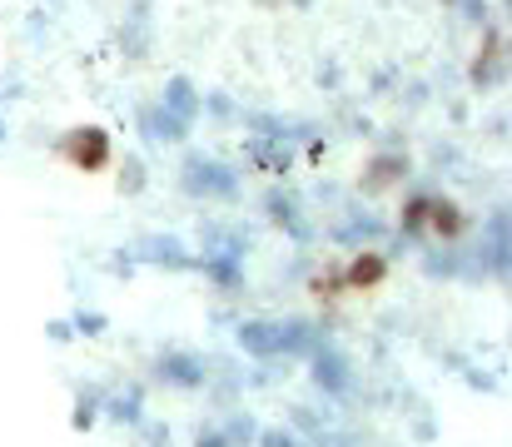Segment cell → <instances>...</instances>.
Masks as SVG:
<instances>
[{
	"label": "cell",
	"instance_id": "cell-1",
	"mask_svg": "<svg viewBox=\"0 0 512 447\" xmlns=\"http://www.w3.org/2000/svg\"><path fill=\"white\" fill-rule=\"evenodd\" d=\"M55 154H60L70 169H80V174H105V169L115 164V140H110L105 125H70V130L55 140Z\"/></svg>",
	"mask_w": 512,
	"mask_h": 447
},
{
	"label": "cell",
	"instance_id": "cell-2",
	"mask_svg": "<svg viewBox=\"0 0 512 447\" xmlns=\"http://www.w3.org/2000/svg\"><path fill=\"white\" fill-rule=\"evenodd\" d=\"M468 229H473V214H468L458 199L428 194V214H423V234H428V239H463Z\"/></svg>",
	"mask_w": 512,
	"mask_h": 447
},
{
	"label": "cell",
	"instance_id": "cell-3",
	"mask_svg": "<svg viewBox=\"0 0 512 447\" xmlns=\"http://www.w3.org/2000/svg\"><path fill=\"white\" fill-rule=\"evenodd\" d=\"M339 279H343V294H378L388 284V259L373 254V249H358L339 269Z\"/></svg>",
	"mask_w": 512,
	"mask_h": 447
},
{
	"label": "cell",
	"instance_id": "cell-4",
	"mask_svg": "<svg viewBox=\"0 0 512 447\" xmlns=\"http://www.w3.org/2000/svg\"><path fill=\"white\" fill-rule=\"evenodd\" d=\"M403 174H408V159H403L398 149H383V154H373L368 169L358 174V189H363V194H388Z\"/></svg>",
	"mask_w": 512,
	"mask_h": 447
},
{
	"label": "cell",
	"instance_id": "cell-5",
	"mask_svg": "<svg viewBox=\"0 0 512 447\" xmlns=\"http://www.w3.org/2000/svg\"><path fill=\"white\" fill-rule=\"evenodd\" d=\"M498 65H503V30H488V45H483V60H473V80H478V85H493V75H498Z\"/></svg>",
	"mask_w": 512,
	"mask_h": 447
},
{
	"label": "cell",
	"instance_id": "cell-6",
	"mask_svg": "<svg viewBox=\"0 0 512 447\" xmlns=\"http://www.w3.org/2000/svg\"><path fill=\"white\" fill-rule=\"evenodd\" d=\"M423 214H428V189H423V194H408V199H403L398 229H403V234H423Z\"/></svg>",
	"mask_w": 512,
	"mask_h": 447
},
{
	"label": "cell",
	"instance_id": "cell-7",
	"mask_svg": "<svg viewBox=\"0 0 512 447\" xmlns=\"http://www.w3.org/2000/svg\"><path fill=\"white\" fill-rule=\"evenodd\" d=\"M309 294H314V298H324V303H334V298L343 294L339 269H324V274H314V279H309Z\"/></svg>",
	"mask_w": 512,
	"mask_h": 447
},
{
	"label": "cell",
	"instance_id": "cell-8",
	"mask_svg": "<svg viewBox=\"0 0 512 447\" xmlns=\"http://www.w3.org/2000/svg\"><path fill=\"white\" fill-rule=\"evenodd\" d=\"M448 5H453V0H448Z\"/></svg>",
	"mask_w": 512,
	"mask_h": 447
}]
</instances>
